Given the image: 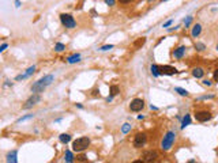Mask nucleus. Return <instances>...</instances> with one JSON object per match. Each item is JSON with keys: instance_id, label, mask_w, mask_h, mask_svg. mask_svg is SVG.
Here are the masks:
<instances>
[{"instance_id": "obj_1", "label": "nucleus", "mask_w": 218, "mask_h": 163, "mask_svg": "<svg viewBox=\"0 0 218 163\" xmlns=\"http://www.w3.org/2000/svg\"><path fill=\"white\" fill-rule=\"evenodd\" d=\"M53 80H55V76H53V75H47V76L41 77L40 80H37L36 83L31 86V91L37 92V94H38V92H42Z\"/></svg>"}, {"instance_id": "obj_2", "label": "nucleus", "mask_w": 218, "mask_h": 163, "mask_svg": "<svg viewBox=\"0 0 218 163\" xmlns=\"http://www.w3.org/2000/svg\"><path fill=\"white\" fill-rule=\"evenodd\" d=\"M175 140H176V132H173V131L166 132V135L164 136V139H162V141H161V150L162 151H169L172 148V145H173Z\"/></svg>"}, {"instance_id": "obj_3", "label": "nucleus", "mask_w": 218, "mask_h": 163, "mask_svg": "<svg viewBox=\"0 0 218 163\" xmlns=\"http://www.w3.org/2000/svg\"><path fill=\"white\" fill-rule=\"evenodd\" d=\"M89 145H90V139L79 137L72 143V151H75V152H82L85 150H87Z\"/></svg>"}, {"instance_id": "obj_4", "label": "nucleus", "mask_w": 218, "mask_h": 163, "mask_svg": "<svg viewBox=\"0 0 218 163\" xmlns=\"http://www.w3.org/2000/svg\"><path fill=\"white\" fill-rule=\"evenodd\" d=\"M60 20H62L63 26H66L67 29H74L77 26V22L70 14H62L60 15Z\"/></svg>"}, {"instance_id": "obj_5", "label": "nucleus", "mask_w": 218, "mask_h": 163, "mask_svg": "<svg viewBox=\"0 0 218 163\" xmlns=\"http://www.w3.org/2000/svg\"><path fill=\"white\" fill-rule=\"evenodd\" d=\"M157 158H158V152L153 151V150L145 151L142 154V162H156Z\"/></svg>"}, {"instance_id": "obj_6", "label": "nucleus", "mask_w": 218, "mask_h": 163, "mask_svg": "<svg viewBox=\"0 0 218 163\" xmlns=\"http://www.w3.org/2000/svg\"><path fill=\"white\" fill-rule=\"evenodd\" d=\"M195 118H196V121H199V122H206V121H210V120L213 118V114L210 112H207V110H202V112L195 113Z\"/></svg>"}, {"instance_id": "obj_7", "label": "nucleus", "mask_w": 218, "mask_h": 163, "mask_svg": "<svg viewBox=\"0 0 218 163\" xmlns=\"http://www.w3.org/2000/svg\"><path fill=\"white\" fill-rule=\"evenodd\" d=\"M143 107H145V101H143V99H139V98L132 99L131 103H130L131 112H140Z\"/></svg>"}, {"instance_id": "obj_8", "label": "nucleus", "mask_w": 218, "mask_h": 163, "mask_svg": "<svg viewBox=\"0 0 218 163\" xmlns=\"http://www.w3.org/2000/svg\"><path fill=\"white\" fill-rule=\"evenodd\" d=\"M146 141H147V136H146V133H136L135 139H134V147L135 148H140L143 147L146 144Z\"/></svg>"}, {"instance_id": "obj_9", "label": "nucleus", "mask_w": 218, "mask_h": 163, "mask_svg": "<svg viewBox=\"0 0 218 163\" xmlns=\"http://www.w3.org/2000/svg\"><path fill=\"white\" fill-rule=\"evenodd\" d=\"M41 101V97H40V94H33L29 99H27L26 102H25V105H23V109H30V107H33L34 105H37L38 102Z\"/></svg>"}, {"instance_id": "obj_10", "label": "nucleus", "mask_w": 218, "mask_h": 163, "mask_svg": "<svg viewBox=\"0 0 218 163\" xmlns=\"http://www.w3.org/2000/svg\"><path fill=\"white\" fill-rule=\"evenodd\" d=\"M158 68H160L161 75H176L177 72H179L175 67H171V65H162V67H158Z\"/></svg>"}, {"instance_id": "obj_11", "label": "nucleus", "mask_w": 218, "mask_h": 163, "mask_svg": "<svg viewBox=\"0 0 218 163\" xmlns=\"http://www.w3.org/2000/svg\"><path fill=\"white\" fill-rule=\"evenodd\" d=\"M34 72H36V67L31 65V67H29V68H27L25 73H22V75H18V76L15 77V80H23V79H26V77L31 76Z\"/></svg>"}, {"instance_id": "obj_12", "label": "nucleus", "mask_w": 218, "mask_h": 163, "mask_svg": "<svg viewBox=\"0 0 218 163\" xmlns=\"http://www.w3.org/2000/svg\"><path fill=\"white\" fill-rule=\"evenodd\" d=\"M184 53H186V46H179V48L175 49V52H173V57H175V59H181V57L184 56Z\"/></svg>"}, {"instance_id": "obj_13", "label": "nucleus", "mask_w": 218, "mask_h": 163, "mask_svg": "<svg viewBox=\"0 0 218 163\" xmlns=\"http://www.w3.org/2000/svg\"><path fill=\"white\" fill-rule=\"evenodd\" d=\"M202 33V26L199 25V23H196V25L192 27V31H191V36L194 37V38H196L199 34Z\"/></svg>"}, {"instance_id": "obj_14", "label": "nucleus", "mask_w": 218, "mask_h": 163, "mask_svg": "<svg viewBox=\"0 0 218 163\" xmlns=\"http://www.w3.org/2000/svg\"><path fill=\"white\" fill-rule=\"evenodd\" d=\"M203 75H204V71H203L202 68H194L192 69V76L194 77L200 79V77H203Z\"/></svg>"}, {"instance_id": "obj_15", "label": "nucleus", "mask_w": 218, "mask_h": 163, "mask_svg": "<svg viewBox=\"0 0 218 163\" xmlns=\"http://www.w3.org/2000/svg\"><path fill=\"white\" fill-rule=\"evenodd\" d=\"M79 60H81V55H79V53H74V55H71L70 57H67V63H70V64L78 63Z\"/></svg>"}, {"instance_id": "obj_16", "label": "nucleus", "mask_w": 218, "mask_h": 163, "mask_svg": "<svg viewBox=\"0 0 218 163\" xmlns=\"http://www.w3.org/2000/svg\"><path fill=\"white\" fill-rule=\"evenodd\" d=\"M59 140H60L63 144H67V143L71 141V136H70L68 133H62V135L59 136Z\"/></svg>"}, {"instance_id": "obj_17", "label": "nucleus", "mask_w": 218, "mask_h": 163, "mask_svg": "<svg viewBox=\"0 0 218 163\" xmlns=\"http://www.w3.org/2000/svg\"><path fill=\"white\" fill-rule=\"evenodd\" d=\"M190 124H191V116H190V114H186L184 118H183V121H181V129H184L186 127H188Z\"/></svg>"}, {"instance_id": "obj_18", "label": "nucleus", "mask_w": 218, "mask_h": 163, "mask_svg": "<svg viewBox=\"0 0 218 163\" xmlns=\"http://www.w3.org/2000/svg\"><path fill=\"white\" fill-rule=\"evenodd\" d=\"M7 162H12V163H16L18 159H16V151H12L7 155Z\"/></svg>"}, {"instance_id": "obj_19", "label": "nucleus", "mask_w": 218, "mask_h": 163, "mask_svg": "<svg viewBox=\"0 0 218 163\" xmlns=\"http://www.w3.org/2000/svg\"><path fill=\"white\" fill-rule=\"evenodd\" d=\"M64 160H66V162H68V163L74 162V155H72V152H71V151H66V154H64Z\"/></svg>"}, {"instance_id": "obj_20", "label": "nucleus", "mask_w": 218, "mask_h": 163, "mask_svg": "<svg viewBox=\"0 0 218 163\" xmlns=\"http://www.w3.org/2000/svg\"><path fill=\"white\" fill-rule=\"evenodd\" d=\"M150 71H151V73H153L154 76H160V75H161L160 68H158V65H156V64H153V65L150 67Z\"/></svg>"}, {"instance_id": "obj_21", "label": "nucleus", "mask_w": 218, "mask_h": 163, "mask_svg": "<svg viewBox=\"0 0 218 163\" xmlns=\"http://www.w3.org/2000/svg\"><path fill=\"white\" fill-rule=\"evenodd\" d=\"M175 91L179 92L181 97H187V95H188V91H187V90H184V88H181V87H176V88H175Z\"/></svg>"}, {"instance_id": "obj_22", "label": "nucleus", "mask_w": 218, "mask_h": 163, "mask_svg": "<svg viewBox=\"0 0 218 163\" xmlns=\"http://www.w3.org/2000/svg\"><path fill=\"white\" fill-rule=\"evenodd\" d=\"M119 87L117 86H110V97H116L119 94Z\"/></svg>"}, {"instance_id": "obj_23", "label": "nucleus", "mask_w": 218, "mask_h": 163, "mask_svg": "<svg viewBox=\"0 0 218 163\" xmlns=\"http://www.w3.org/2000/svg\"><path fill=\"white\" fill-rule=\"evenodd\" d=\"M131 128H132V127H131V124H128V122H127V124H124V125L121 127V133H124V135H125V133H128L131 131Z\"/></svg>"}, {"instance_id": "obj_24", "label": "nucleus", "mask_w": 218, "mask_h": 163, "mask_svg": "<svg viewBox=\"0 0 218 163\" xmlns=\"http://www.w3.org/2000/svg\"><path fill=\"white\" fill-rule=\"evenodd\" d=\"M66 49V46H64V44H62V42H57L56 45H55V51L56 52H63Z\"/></svg>"}, {"instance_id": "obj_25", "label": "nucleus", "mask_w": 218, "mask_h": 163, "mask_svg": "<svg viewBox=\"0 0 218 163\" xmlns=\"http://www.w3.org/2000/svg\"><path fill=\"white\" fill-rule=\"evenodd\" d=\"M195 49L199 51V52H202V51L206 49V46H204V44H202V42H196V44H195Z\"/></svg>"}, {"instance_id": "obj_26", "label": "nucleus", "mask_w": 218, "mask_h": 163, "mask_svg": "<svg viewBox=\"0 0 218 163\" xmlns=\"http://www.w3.org/2000/svg\"><path fill=\"white\" fill-rule=\"evenodd\" d=\"M33 117H34V114H27V116H23V117H21L16 122H23V121H26V120H30V118H33Z\"/></svg>"}, {"instance_id": "obj_27", "label": "nucleus", "mask_w": 218, "mask_h": 163, "mask_svg": "<svg viewBox=\"0 0 218 163\" xmlns=\"http://www.w3.org/2000/svg\"><path fill=\"white\" fill-rule=\"evenodd\" d=\"M145 42H146V38H143V37H142V38H139V40H138V41H136V42H135V46H136V48H138V46L143 45Z\"/></svg>"}, {"instance_id": "obj_28", "label": "nucleus", "mask_w": 218, "mask_h": 163, "mask_svg": "<svg viewBox=\"0 0 218 163\" xmlns=\"http://www.w3.org/2000/svg\"><path fill=\"white\" fill-rule=\"evenodd\" d=\"M109 49H113V45H104L100 48V51L101 52H105V51H109Z\"/></svg>"}, {"instance_id": "obj_29", "label": "nucleus", "mask_w": 218, "mask_h": 163, "mask_svg": "<svg viewBox=\"0 0 218 163\" xmlns=\"http://www.w3.org/2000/svg\"><path fill=\"white\" fill-rule=\"evenodd\" d=\"M191 22H192V16H187V19L184 20V25H186V27H188V26L191 25Z\"/></svg>"}, {"instance_id": "obj_30", "label": "nucleus", "mask_w": 218, "mask_h": 163, "mask_svg": "<svg viewBox=\"0 0 218 163\" xmlns=\"http://www.w3.org/2000/svg\"><path fill=\"white\" fill-rule=\"evenodd\" d=\"M172 23H173V19H169L168 22H165V23H164V27H168V26H171Z\"/></svg>"}, {"instance_id": "obj_31", "label": "nucleus", "mask_w": 218, "mask_h": 163, "mask_svg": "<svg viewBox=\"0 0 218 163\" xmlns=\"http://www.w3.org/2000/svg\"><path fill=\"white\" fill-rule=\"evenodd\" d=\"M213 76H214V80L218 82V68L215 69V71H214V75H213Z\"/></svg>"}, {"instance_id": "obj_32", "label": "nucleus", "mask_w": 218, "mask_h": 163, "mask_svg": "<svg viewBox=\"0 0 218 163\" xmlns=\"http://www.w3.org/2000/svg\"><path fill=\"white\" fill-rule=\"evenodd\" d=\"M78 160H81V162H85V160H87V158H86L85 155H81V156H78Z\"/></svg>"}, {"instance_id": "obj_33", "label": "nucleus", "mask_w": 218, "mask_h": 163, "mask_svg": "<svg viewBox=\"0 0 218 163\" xmlns=\"http://www.w3.org/2000/svg\"><path fill=\"white\" fill-rule=\"evenodd\" d=\"M203 84H204V86H211V82L209 80V79H204V80H203Z\"/></svg>"}, {"instance_id": "obj_34", "label": "nucleus", "mask_w": 218, "mask_h": 163, "mask_svg": "<svg viewBox=\"0 0 218 163\" xmlns=\"http://www.w3.org/2000/svg\"><path fill=\"white\" fill-rule=\"evenodd\" d=\"M105 3L108 5H114V0H105Z\"/></svg>"}, {"instance_id": "obj_35", "label": "nucleus", "mask_w": 218, "mask_h": 163, "mask_svg": "<svg viewBox=\"0 0 218 163\" xmlns=\"http://www.w3.org/2000/svg\"><path fill=\"white\" fill-rule=\"evenodd\" d=\"M7 46H8V45H7V44H3V45L0 46V52H4L5 49H7Z\"/></svg>"}, {"instance_id": "obj_36", "label": "nucleus", "mask_w": 218, "mask_h": 163, "mask_svg": "<svg viewBox=\"0 0 218 163\" xmlns=\"http://www.w3.org/2000/svg\"><path fill=\"white\" fill-rule=\"evenodd\" d=\"M214 95H207V97H200L199 99H213Z\"/></svg>"}, {"instance_id": "obj_37", "label": "nucleus", "mask_w": 218, "mask_h": 163, "mask_svg": "<svg viewBox=\"0 0 218 163\" xmlns=\"http://www.w3.org/2000/svg\"><path fill=\"white\" fill-rule=\"evenodd\" d=\"M119 1L121 3V4H127V3H131L132 0H119Z\"/></svg>"}, {"instance_id": "obj_38", "label": "nucleus", "mask_w": 218, "mask_h": 163, "mask_svg": "<svg viewBox=\"0 0 218 163\" xmlns=\"http://www.w3.org/2000/svg\"><path fill=\"white\" fill-rule=\"evenodd\" d=\"M21 5V1L19 0H15V7H19Z\"/></svg>"}, {"instance_id": "obj_39", "label": "nucleus", "mask_w": 218, "mask_h": 163, "mask_svg": "<svg viewBox=\"0 0 218 163\" xmlns=\"http://www.w3.org/2000/svg\"><path fill=\"white\" fill-rule=\"evenodd\" d=\"M150 109H151V110H157L158 107H157V106H153V105H151V106H150Z\"/></svg>"}, {"instance_id": "obj_40", "label": "nucleus", "mask_w": 218, "mask_h": 163, "mask_svg": "<svg viewBox=\"0 0 218 163\" xmlns=\"http://www.w3.org/2000/svg\"><path fill=\"white\" fill-rule=\"evenodd\" d=\"M77 107H79V109H83V106L81 105V103H77Z\"/></svg>"}, {"instance_id": "obj_41", "label": "nucleus", "mask_w": 218, "mask_h": 163, "mask_svg": "<svg viewBox=\"0 0 218 163\" xmlns=\"http://www.w3.org/2000/svg\"><path fill=\"white\" fill-rule=\"evenodd\" d=\"M162 1H168V0H162Z\"/></svg>"}, {"instance_id": "obj_42", "label": "nucleus", "mask_w": 218, "mask_h": 163, "mask_svg": "<svg viewBox=\"0 0 218 163\" xmlns=\"http://www.w3.org/2000/svg\"><path fill=\"white\" fill-rule=\"evenodd\" d=\"M217 51H218V45H217Z\"/></svg>"}]
</instances>
